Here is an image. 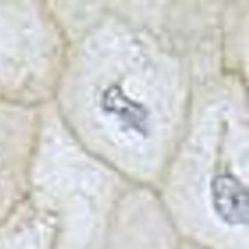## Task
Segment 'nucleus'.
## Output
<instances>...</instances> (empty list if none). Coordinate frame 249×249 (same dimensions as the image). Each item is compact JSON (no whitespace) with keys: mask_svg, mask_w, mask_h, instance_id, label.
I'll list each match as a JSON object with an SVG mask.
<instances>
[{"mask_svg":"<svg viewBox=\"0 0 249 249\" xmlns=\"http://www.w3.org/2000/svg\"><path fill=\"white\" fill-rule=\"evenodd\" d=\"M213 206L228 225H246L248 221V195L245 185L231 174L216 175L211 186Z\"/></svg>","mask_w":249,"mask_h":249,"instance_id":"obj_1","label":"nucleus"}]
</instances>
